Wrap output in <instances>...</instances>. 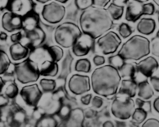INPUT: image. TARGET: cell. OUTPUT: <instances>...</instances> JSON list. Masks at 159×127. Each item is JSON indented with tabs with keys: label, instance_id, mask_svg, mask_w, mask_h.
Instances as JSON below:
<instances>
[{
	"label": "cell",
	"instance_id": "15",
	"mask_svg": "<svg viewBox=\"0 0 159 127\" xmlns=\"http://www.w3.org/2000/svg\"><path fill=\"white\" fill-rule=\"evenodd\" d=\"M93 40L90 36L84 33L81 36L72 46V51L77 57H84L87 55L93 46Z\"/></svg>",
	"mask_w": 159,
	"mask_h": 127
},
{
	"label": "cell",
	"instance_id": "59",
	"mask_svg": "<svg viewBox=\"0 0 159 127\" xmlns=\"http://www.w3.org/2000/svg\"><path fill=\"white\" fill-rule=\"evenodd\" d=\"M55 1L60 3H66L68 2V0H55Z\"/></svg>",
	"mask_w": 159,
	"mask_h": 127
},
{
	"label": "cell",
	"instance_id": "45",
	"mask_svg": "<svg viewBox=\"0 0 159 127\" xmlns=\"http://www.w3.org/2000/svg\"><path fill=\"white\" fill-rule=\"evenodd\" d=\"M93 6L96 7L104 8L110 3V0H93Z\"/></svg>",
	"mask_w": 159,
	"mask_h": 127
},
{
	"label": "cell",
	"instance_id": "43",
	"mask_svg": "<svg viewBox=\"0 0 159 127\" xmlns=\"http://www.w3.org/2000/svg\"><path fill=\"white\" fill-rule=\"evenodd\" d=\"M103 104V100L101 97L99 96H95L93 99H92V105L94 108H101V106Z\"/></svg>",
	"mask_w": 159,
	"mask_h": 127
},
{
	"label": "cell",
	"instance_id": "7",
	"mask_svg": "<svg viewBox=\"0 0 159 127\" xmlns=\"http://www.w3.org/2000/svg\"><path fill=\"white\" fill-rule=\"evenodd\" d=\"M59 92H44L42 95L37 106L44 114L57 113L62 105V95Z\"/></svg>",
	"mask_w": 159,
	"mask_h": 127
},
{
	"label": "cell",
	"instance_id": "22",
	"mask_svg": "<svg viewBox=\"0 0 159 127\" xmlns=\"http://www.w3.org/2000/svg\"><path fill=\"white\" fill-rule=\"evenodd\" d=\"M156 28V23L153 19L142 18L137 26V29L144 35H151Z\"/></svg>",
	"mask_w": 159,
	"mask_h": 127
},
{
	"label": "cell",
	"instance_id": "28",
	"mask_svg": "<svg viewBox=\"0 0 159 127\" xmlns=\"http://www.w3.org/2000/svg\"><path fill=\"white\" fill-rule=\"evenodd\" d=\"M3 90V93L6 97L9 99H15L19 93V88L16 84L12 81H9L6 84V85H3V88L2 91Z\"/></svg>",
	"mask_w": 159,
	"mask_h": 127
},
{
	"label": "cell",
	"instance_id": "35",
	"mask_svg": "<svg viewBox=\"0 0 159 127\" xmlns=\"http://www.w3.org/2000/svg\"><path fill=\"white\" fill-rule=\"evenodd\" d=\"M109 63L111 66L114 67L116 69H119L125 63V60L117 54V55H113L109 57Z\"/></svg>",
	"mask_w": 159,
	"mask_h": 127
},
{
	"label": "cell",
	"instance_id": "51",
	"mask_svg": "<svg viewBox=\"0 0 159 127\" xmlns=\"http://www.w3.org/2000/svg\"><path fill=\"white\" fill-rule=\"evenodd\" d=\"M129 2V0H113V2L115 3L116 5H119V6H124L127 2Z\"/></svg>",
	"mask_w": 159,
	"mask_h": 127
},
{
	"label": "cell",
	"instance_id": "16",
	"mask_svg": "<svg viewBox=\"0 0 159 127\" xmlns=\"http://www.w3.org/2000/svg\"><path fill=\"white\" fill-rule=\"evenodd\" d=\"M136 70L146 77H151L158 68V63L153 57H148L135 65Z\"/></svg>",
	"mask_w": 159,
	"mask_h": 127
},
{
	"label": "cell",
	"instance_id": "29",
	"mask_svg": "<svg viewBox=\"0 0 159 127\" xmlns=\"http://www.w3.org/2000/svg\"><path fill=\"white\" fill-rule=\"evenodd\" d=\"M107 10L109 11L113 20H119L124 14V6H119V5H116L113 2L109 6Z\"/></svg>",
	"mask_w": 159,
	"mask_h": 127
},
{
	"label": "cell",
	"instance_id": "61",
	"mask_svg": "<svg viewBox=\"0 0 159 127\" xmlns=\"http://www.w3.org/2000/svg\"><path fill=\"white\" fill-rule=\"evenodd\" d=\"M153 1L155 2V3L157 5V6H159V0H153Z\"/></svg>",
	"mask_w": 159,
	"mask_h": 127
},
{
	"label": "cell",
	"instance_id": "27",
	"mask_svg": "<svg viewBox=\"0 0 159 127\" xmlns=\"http://www.w3.org/2000/svg\"><path fill=\"white\" fill-rule=\"evenodd\" d=\"M121 77L124 79H134L135 72H136V67L135 65L130 63H124L120 68L118 69Z\"/></svg>",
	"mask_w": 159,
	"mask_h": 127
},
{
	"label": "cell",
	"instance_id": "33",
	"mask_svg": "<svg viewBox=\"0 0 159 127\" xmlns=\"http://www.w3.org/2000/svg\"><path fill=\"white\" fill-rule=\"evenodd\" d=\"M147 115L148 112L143 109L142 108L138 107L136 109H134L133 114H132V119H133V121L135 123H142L147 118Z\"/></svg>",
	"mask_w": 159,
	"mask_h": 127
},
{
	"label": "cell",
	"instance_id": "6",
	"mask_svg": "<svg viewBox=\"0 0 159 127\" xmlns=\"http://www.w3.org/2000/svg\"><path fill=\"white\" fill-rule=\"evenodd\" d=\"M135 109V103L132 98L117 94L111 105V112L121 120H126L131 117Z\"/></svg>",
	"mask_w": 159,
	"mask_h": 127
},
{
	"label": "cell",
	"instance_id": "9",
	"mask_svg": "<svg viewBox=\"0 0 159 127\" xmlns=\"http://www.w3.org/2000/svg\"><path fill=\"white\" fill-rule=\"evenodd\" d=\"M41 14L45 21L56 24L60 23L65 17V8L57 2H52L43 6Z\"/></svg>",
	"mask_w": 159,
	"mask_h": 127
},
{
	"label": "cell",
	"instance_id": "30",
	"mask_svg": "<svg viewBox=\"0 0 159 127\" xmlns=\"http://www.w3.org/2000/svg\"><path fill=\"white\" fill-rule=\"evenodd\" d=\"M48 51L49 53L51 60L53 61L58 62L61 60L64 55V51L59 46H48Z\"/></svg>",
	"mask_w": 159,
	"mask_h": 127
},
{
	"label": "cell",
	"instance_id": "49",
	"mask_svg": "<svg viewBox=\"0 0 159 127\" xmlns=\"http://www.w3.org/2000/svg\"><path fill=\"white\" fill-rule=\"evenodd\" d=\"M9 103V98L6 97L5 94H0V108L4 107Z\"/></svg>",
	"mask_w": 159,
	"mask_h": 127
},
{
	"label": "cell",
	"instance_id": "24",
	"mask_svg": "<svg viewBox=\"0 0 159 127\" xmlns=\"http://www.w3.org/2000/svg\"><path fill=\"white\" fill-rule=\"evenodd\" d=\"M26 113L23 110L20 109V108H16L14 110L9 116V123L11 124V125L20 126L26 123Z\"/></svg>",
	"mask_w": 159,
	"mask_h": 127
},
{
	"label": "cell",
	"instance_id": "25",
	"mask_svg": "<svg viewBox=\"0 0 159 127\" xmlns=\"http://www.w3.org/2000/svg\"><path fill=\"white\" fill-rule=\"evenodd\" d=\"M138 94L144 100H148L154 95V91L147 80L138 84Z\"/></svg>",
	"mask_w": 159,
	"mask_h": 127
},
{
	"label": "cell",
	"instance_id": "62",
	"mask_svg": "<svg viewBox=\"0 0 159 127\" xmlns=\"http://www.w3.org/2000/svg\"><path fill=\"white\" fill-rule=\"evenodd\" d=\"M156 36L157 37H159V30L158 31V33H157V34H156Z\"/></svg>",
	"mask_w": 159,
	"mask_h": 127
},
{
	"label": "cell",
	"instance_id": "44",
	"mask_svg": "<svg viewBox=\"0 0 159 127\" xmlns=\"http://www.w3.org/2000/svg\"><path fill=\"white\" fill-rule=\"evenodd\" d=\"M150 81L154 89H155L157 92H159V77H157V76H152V77H150Z\"/></svg>",
	"mask_w": 159,
	"mask_h": 127
},
{
	"label": "cell",
	"instance_id": "2",
	"mask_svg": "<svg viewBox=\"0 0 159 127\" xmlns=\"http://www.w3.org/2000/svg\"><path fill=\"white\" fill-rule=\"evenodd\" d=\"M121 84V76L118 69L110 64L97 68L93 72L91 85L96 94L110 98L117 93Z\"/></svg>",
	"mask_w": 159,
	"mask_h": 127
},
{
	"label": "cell",
	"instance_id": "52",
	"mask_svg": "<svg viewBox=\"0 0 159 127\" xmlns=\"http://www.w3.org/2000/svg\"><path fill=\"white\" fill-rule=\"evenodd\" d=\"M153 106H154V108L155 109V111L159 113V97L157 98V99H155V100L154 101Z\"/></svg>",
	"mask_w": 159,
	"mask_h": 127
},
{
	"label": "cell",
	"instance_id": "5",
	"mask_svg": "<svg viewBox=\"0 0 159 127\" xmlns=\"http://www.w3.org/2000/svg\"><path fill=\"white\" fill-rule=\"evenodd\" d=\"M14 72L17 80L22 84L37 81L40 75L38 64L30 58L17 64L14 68Z\"/></svg>",
	"mask_w": 159,
	"mask_h": 127
},
{
	"label": "cell",
	"instance_id": "38",
	"mask_svg": "<svg viewBox=\"0 0 159 127\" xmlns=\"http://www.w3.org/2000/svg\"><path fill=\"white\" fill-rule=\"evenodd\" d=\"M75 3L80 10H85L93 6V0H75Z\"/></svg>",
	"mask_w": 159,
	"mask_h": 127
},
{
	"label": "cell",
	"instance_id": "39",
	"mask_svg": "<svg viewBox=\"0 0 159 127\" xmlns=\"http://www.w3.org/2000/svg\"><path fill=\"white\" fill-rule=\"evenodd\" d=\"M151 52L153 55L159 57V37H154L151 42Z\"/></svg>",
	"mask_w": 159,
	"mask_h": 127
},
{
	"label": "cell",
	"instance_id": "1",
	"mask_svg": "<svg viewBox=\"0 0 159 127\" xmlns=\"http://www.w3.org/2000/svg\"><path fill=\"white\" fill-rule=\"evenodd\" d=\"M79 23L83 33L97 39L111 29L113 19L107 9L91 6L83 10Z\"/></svg>",
	"mask_w": 159,
	"mask_h": 127
},
{
	"label": "cell",
	"instance_id": "47",
	"mask_svg": "<svg viewBox=\"0 0 159 127\" xmlns=\"http://www.w3.org/2000/svg\"><path fill=\"white\" fill-rule=\"evenodd\" d=\"M11 41L12 43H17V42H20L23 39V34H22L21 32L16 33L12 34L10 37Z\"/></svg>",
	"mask_w": 159,
	"mask_h": 127
},
{
	"label": "cell",
	"instance_id": "37",
	"mask_svg": "<svg viewBox=\"0 0 159 127\" xmlns=\"http://www.w3.org/2000/svg\"><path fill=\"white\" fill-rule=\"evenodd\" d=\"M71 107L68 105H62L61 106L60 109L57 112V115L60 116L61 119L63 120H67L69 118L70 114H71Z\"/></svg>",
	"mask_w": 159,
	"mask_h": 127
},
{
	"label": "cell",
	"instance_id": "12",
	"mask_svg": "<svg viewBox=\"0 0 159 127\" xmlns=\"http://www.w3.org/2000/svg\"><path fill=\"white\" fill-rule=\"evenodd\" d=\"M34 6L33 0H10L7 9L9 12L23 17L34 11Z\"/></svg>",
	"mask_w": 159,
	"mask_h": 127
},
{
	"label": "cell",
	"instance_id": "36",
	"mask_svg": "<svg viewBox=\"0 0 159 127\" xmlns=\"http://www.w3.org/2000/svg\"><path fill=\"white\" fill-rule=\"evenodd\" d=\"M132 33H133V31H132L131 27L128 24L123 23L120 25L119 33L123 38H127L131 35Z\"/></svg>",
	"mask_w": 159,
	"mask_h": 127
},
{
	"label": "cell",
	"instance_id": "31",
	"mask_svg": "<svg viewBox=\"0 0 159 127\" xmlns=\"http://www.w3.org/2000/svg\"><path fill=\"white\" fill-rule=\"evenodd\" d=\"M10 64V60L6 53L0 50V75L6 74Z\"/></svg>",
	"mask_w": 159,
	"mask_h": 127
},
{
	"label": "cell",
	"instance_id": "48",
	"mask_svg": "<svg viewBox=\"0 0 159 127\" xmlns=\"http://www.w3.org/2000/svg\"><path fill=\"white\" fill-rule=\"evenodd\" d=\"M92 99H93V96H92L91 94H85V95L82 96V97L81 98V102H82L83 105H89L90 102H92Z\"/></svg>",
	"mask_w": 159,
	"mask_h": 127
},
{
	"label": "cell",
	"instance_id": "55",
	"mask_svg": "<svg viewBox=\"0 0 159 127\" xmlns=\"http://www.w3.org/2000/svg\"><path fill=\"white\" fill-rule=\"evenodd\" d=\"M93 110L92 111V110H88V112H87L86 113H85V116H86L87 118H92L93 116Z\"/></svg>",
	"mask_w": 159,
	"mask_h": 127
},
{
	"label": "cell",
	"instance_id": "46",
	"mask_svg": "<svg viewBox=\"0 0 159 127\" xmlns=\"http://www.w3.org/2000/svg\"><path fill=\"white\" fill-rule=\"evenodd\" d=\"M93 62H94V64L96 66H101V65L105 64V57L100 55H96L93 57Z\"/></svg>",
	"mask_w": 159,
	"mask_h": 127
},
{
	"label": "cell",
	"instance_id": "57",
	"mask_svg": "<svg viewBox=\"0 0 159 127\" xmlns=\"http://www.w3.org/2000/svg\"><path fill=\"white\" fill-rule=\"evenodd\" d=\"M116 126H126L125 123L122 122H117V124H116Z\"/></svg>",
	"mask_w": 159,
	"mask_h": 127
},
{
	"label": "cell",
	"instance_id": "56",
	"mask_svg": "<svg viewBox=\"0 0 159 127\" xmlns=\"http://www.w3.org/2000/svg\"><path fill=\"white\" fill-rule=\"evenodd\" d=\"M4 81H2V79L1 78V77H0V91H2V88H3V85H4Z\"/></svg>",
	"mask_w": 159,
	"mask_h": 127
},
{
	"label": "cell",
	"instance_id": "64",
	"mask_svg": "<svg viewBox=\"0 0 159 127\" xmlns=\"http://www.w3.org/2000/svg\"><path fill=\"white\" fill-rule=\"evenodd\" d=\"M158 21H159V17H158Z\"/></svg>",
	"mask_w": 159,
	"mask_h": 127
},
{
	"label": "cell",
	"instance_id": "53",
	"mask_svg": "<svg viewBox=\"0 0 159 127\" xmlns=\"http://www.w3.org/2000/svg\"><path fill=\"white\" fill-rule=\"evenodd\" d=\"M7 37H8V36H7V34L6 33H4V32L0 33V40H2V41H5V40H7Z\"/></svg>",
	"mask_w": 159,
	"mask_h": 127
},
{
	"label": "cell",
	"instance_id": "8",
	"mask_svg": "<svg viewBox=\"0 0 159 127\" xmlns=\"http://www.w3.org/2000/svg\"><path fill=\"white\" fill-rule=\"evenodd\" d=\"M121 39L117 33L113 31H110L105 35L98 38L96 45L99 50L102 54L108 55L113 54L117 50L120 45L121 44Z\"/></svg>",
	"mask_w": 159,
	"mask_h": 127
},
{
	"label": "cell",
	"instance_id": "50",
	"mask_svg": "<svg viewBox=\"0 0 159 127\" xmlns=\"http://www.w3.org/2000/svg\"><path fill=\"white\" fill-rule=\"evenodd\" d=\"M10 0H0V10L7 9Z\"/></svg>",
	"mask_w": 159,
	"mask_h": 127
},
{
	"label": "cell",
	"instance_id": "40",
	"mask_svg": "<svg viewBox=\"0 0 159 127\" xmlns=\"http://www.w3.org/2000/svg\"><path fill=\"white\" fill-rule=\"evenodd\" d=\"M136 105L139 108H142L143 109L145 110L146 112H150L152 109V105H151L150 102H146L142 99H136Z\"/></svg>",
	"mask_w": 159,
	"mask_h": 127
},
{
	"label": "cell",
	"instance_id": "3",
	"mask_svg": "<svg viewBox=\"0 0 159 127\" xmlns=\"http://www.w3.org/2000/svg\"><path fill=\"white\" fill-rule=\"evenodd\" d=\"M151 52V42L146 37L135 35L124 43L118 54L125 60H139Z\"/></svg>",
	"mask_w": 159,
	"mask_h": 127
},
{
	"label": "cell",
	"instance_id": "11",
	"mask_svg": "<svg viewBox=\"0 0 159 127\" xmlns=\"http://www.w3.org/2000/svg\"><path fill=\"white\" fill-rule=\"evenodd\" d=\"M68 88L76 95L87 92L91 89L89 77L86 75L74 74L68 81Z\"/></svg>",
	"mask_w": 159,
	"mask_h": 127
},
{
	"label": "cell",
	"instance_id": "34",
	"mask_svg": "<svg viewBox=\"0 0 159 127\" xmlns=\"http://www.w3.org/2000/svg\"><path fill=\"white\" fill-rule=\"evenodd\" d=\"M40 85L43 92H52L56 88V82L53 79H41Z\"/></svg>",
	"mask_w": 159,
	"mask_h": 127
},
{
	"label": "cell",
	"instance_id": "4",
	"mask_svg": "<svg viewBox=\"0 0 159 127\" xmlns=\"http://www.w3.org/2000/svg\"><path fill=\"white\" fill-rule=\"evenodd\" d=\"M82 36V29L73 23H64L59 25L54 32V40L61 46L72 47L78 39Z\"/></svg>",
	"mask_w": 159,
	"mask_h": 127
},
{
	"label": "cell",
	"instance_id": "17",
	"mask_svg": "<svg viewBox=\"0 0 159 127\" xmlns=\"http://www.w3.org/2000/svg\"><path fill=\"white\" fill-rule=\"evenodd\" d=\"M144 14V5L141 2L134 1L130 2L126 11L125 18L127 21L136 22Z\"/></svg>",
	"mask_w": 159,
	"mask_h": 127
},
{
	"label": "cell",
	"instance_id": "10",
	"mask_svg": "<svg viewBox=\"0 0 159 127\" xmlns=\"http://www.w3.org/2000/svg\"><path fill=\"white\" fill-rule=\"evenodd\" d=\"M20 96L25 103L31 107H37L43 93L37 84L26 85L20 91Z\"/></svg>",
	"mask_w": 159,
	"mask_h": 127
},
{
	"label": "cell",
	"instance_id": "23",
	"mask_svg": "<svg viewBox=\"0 0 159 127\" xmlns=\"http://www.w3.org/2000/svg\"><path fill=\"white\" fill-rule=\"evenodd\" d=\"M85 116L84 112L80 108L71 110L69 118L67 119V125L68 126H82L84 122Z\"/></svg>",
	"mask_w": 159,
	"mask_h": 127
},
{
	"label": "cell",
	"instance_id": "42",
	"mask_svg": "<svg viewBox=\"0 0 159 127\" xmlns=\"http://www.w3.org/2000/svg\"><path fill=\"white\" fill-rule=\"evenodd\" d=\"M143 127H159V121L156 119H149L142 125Z\"/></svg>",
	"mask_w": 159,
	"mask_h": 127
},
{
	"label": "cell",
	"instance_id": "20",
	"mask_svg": "<svg viewBox=\"0 0 159 127\" xmlns=\"http://www.w3.org/2000/svg\"><path fill=\"white\" fill-rule=\"evenodd\" d=\"M39 23L40 18L38 14L33 11L23 17V29L25 33L33 30L39 26Z\"/></svg>",
	"mask_w": 159,
	"mask_h": 127
},
{
	"label": "cell",
	"instance_id": "13",
	"mask_svg": "<svg viewBox=\"0 0 159 127\" xmlns=\"http://www.w3.org/2000/svg\"><path fill=\"white\" fill-rule=\"evenodd\" d=\"M2 26L9 33L23 29V17L11 12H5L2 18Z\"/></svg>",
	"mask_w": 159,
	"mask_h": 127
},
{
	"label": "cell",
	"instance_id": "63",
	"mask_svg": "<svg viewBox=\"0 0 159 127\" xmlns=\"http://www.w3.org/2000/svg\"><path fill=\"white\" fill-rule=\"evenodd\" d=\"M0 118H1V112H0Z\"/></svg>",
	"mask_w": 159,
	"mask_h": 127
},
{
	"label": "cell",
	"instance_id": "54",
	"mask_svg": "<svg viewBox=\"0 0 159 127\" xmlns=\"http://www.w3.org/2000/svg\"><path fill=\"white\" fill-rule=\"evenodd\" d=\"M102 126H104V127H113V126H114V125H113V123L111 122V121H107V122H104L103 125H102Z\"/></svg>",
	"mask_w": 159,
	"mask_h": 127
},
{
	"label": "cell",
	"instance_id": "32",
	"mask_svg": "<svg viewBox=\"0 0 159 127\" xmlns=\"http://www.w3.org/2000/svg\"><path fill=\"white\" fill-rule=\"evenodd\" d=\"M75 69L78 72L89 73L91 71V63L88 59H80L75 63Z\"/></svg>",
	"mask_w": 159,
	"mask_h": 127
},
{
	"label": "cell",
	"instance_id": "60",
	"mask_svg": "<svg viewBox=\"0 0 159 127\" xmlns=\"http://www.w3.org/2000/svg\"><path fill=\"white\" fill-rule=\"evenodd\" d=\"M134 1H136V2H148V0H134Z\"/></svg>",
	"mask_w": 159,
	"mask_h": 127
},
{
	"label": "cell",
	"instance_id": "41",
	"mask_svg": "<svg viewBox=\"0 0 159 127\" xmlns=\"http://www.w3.org/2000/svg\"><path fill=\"white\" fill-rule=\"evenodd\" d=\"M155 6L152 3H146L144 4V15H153L155 12Z\"/></svg>",
	"mask_w": 159,
	"mask_h": 127
},
{
	"label": "cell",
	"instance_id": "19",
	"mask_svg": "<svg viewBox=\"0 0 159 127\" xmlns=\"http://www.w3.org/2000/svg\"><path fill=\"white\" fill-rule=\"evenodd\" d=\"M29 48L20 42L14 43L9 47V54L14 61H20L26 58L29 54Z\"/></svg>",
	"mask_w": 159,
	"mask_h": 127
},
{
	"label": "cell",
	"instance_id": "21",
	"mask_svg": "<svg viewBox=\"0 0 159 127\" xmlns=\"http://www.w3.org/2000/svg\"><path fill=\"white\" fill-rule=\"evenodd\" d=\"M39 68H40V75L43 76L54 77L58 73V65L57 62L51 60H46L42 62Z\"/></svg>",
	"mask_w": 159,
	"mask_h": 127
},
{
	"label": "cell",
	"instance_id": "14",
	"mask_svg": "<svg viewBox=\"0 0 159 127\" xmlns=\"http://www.w3.org/2000/svg\"><path fill=\"white\" fill-rule=\"evenodd\" d=\"M25 33H26L25 38H26V46L32 50L43 44L46 39V34L40 26H37L33 30L26 32Z\"/></svg>",
	"mask_w": 159,
	"mask_h": 127
},
{
	"label": "cell",
	"instance_id": "18",
	"mask_svg": "<svg viewBox=\"0 0 159 127\" xmlns=\"http://www.w3.org/2000/svg\"><path fill=\"white\" fill-rule=\"evenodd\" d=\"M138 88V84L134 79H124L121 81L120 88L118 91L117 94L134 98L136 95Z\"/></svg>",
	"mask_w": 159,
	"mask_h": 127
},
{
	"label": "cell",
	"instance_id": "26",
	"mask_svg": "<svg viewBox=\"0 0 159 127\" xmlns=\"http://www.w3.org/2000/svg\"><path fill=\"white\" fill-rule=\"evenodd\" d=\"M37 127H56L57 126V121L53 115L43 114L40 116L36 122Z\"/></svg>",
	"mask_w": 159,
	"mask_h": 127
},
{
	"label": "cell",
	"instance_id": "58",
	"mask_svg": "<svg viewBox=\"0 0 159 127\" xmlns=\"http://www.w3.org/2000/svg\"><path fill=\"white\" fill-rule=\"evenodd\" d=\"M36 1L39 2H40V3H46V2H48L51 1V0H36Z\"/></svg>",
	"mask_w": 159,
	"mask_h": 127
}]
</instances>
